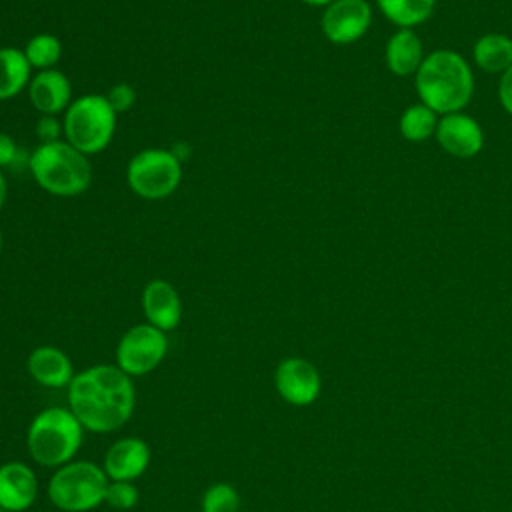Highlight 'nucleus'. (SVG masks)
Segmentation results:
<instances>
[{
    "instance_id": "f257e3e1",
    "label": "nucleus",
    "mask_w": 512,
    "mask_h": 512,
    "mask_svg": "<svg viewBox=\"0 0 512 512\" xmlns=\"http://www.w3.org/2000/svg\"><path fill=\"white\" fill-rule=\"evenodd\" d=\"M68 400L82 426L92 432H110L130 418L134 388L118 366H94L72 378Z\"/></svg>"
},
{
    "instance_id": "f03ea898",
    "label": "nucleus",
    "mask_w": 512,
    "mask_h": 512,
    "mask_svg": "<svg viewBox=\"0 0 512 512\" xmlns=\"http://www.w3.org/2000/svg\"><path fill=\"white\" fill-rule=\"evenodd\" d=\"M416 90L422 104L430 110L452 114L470 102L474 76L464 56L454 50H436L424 56L416 72Z\"/></svg>"
},
{
    "instance_id": "7ed1b4c3",
    "label": "nucleus",
    "mask_w": 512,
    "mask_h": 512,
    "mask_svg": "<svg viewBox=\"0 0 512 512\" xmlns=\"http://www.w3.org/2000/svg\"><path fill=\"white\" fill-rule=\"evenodd\" d=\"M28 170L44 192L60 198L78 196L92 184V166L88 156L64 138L38 144L30 152Z\"/></svg>"
},
{
    "instance_id": "20e7f679",
    "label": "nucleus",
    "mask_w": 512,
    "mask_h": 512,
    "mask_svg": "<svg viewBox=\"0 0 512 512\" xmlns=\"http://www.w3.org/2000/svg\"><path fill=\"white\" fill-rule=\"evenodd\" d=\"M116 116L106 94H82L64 112V140L86 156L100 154L114 138Z\"/></svg>"
},
{
    "instance_id": "39448f33",
    "label": "nucleus",
    "mask_w": 512,
    "mask_h": 512,
    "mask_svg": "<svg viewBox=\"0 0 512 512\" xmlns=\"http://www.w3.org/2000/svg\"><path fill=\"white\" fill-rule=\"evenodd\" d=\"M82 442V424L72 410L48 408L40 412L28 430V450L44 466L68 462Z\"/></svg>"
},
{
    "instance_id": "423d86ee",
    "label": "nucleus",
    "mask_w": 512,
    "mask_h": 512,
    "mask_svg": "<svg viewBox=\"0 0 512 512\" xmlns=\"http://www.w3.org/2000/svg\"><path fill=\"white\" fill-rule=\"evenodd\" d=\"M182 182V162L168 148H144L126 166L128 188L144 200H164Z\"/></svg>"
},
{
    "instance_id": "0eeeda50",
    "label": "nucleus",
    "mask_w": 512,
    "mask_h": 512,
    "mask_svg": "<svg viewBox=\"0 0 512 512\" xmlns=\"http://www.w3.org/2000/svg\"><path fill=\"white\" fill-rule=\"evenodd\" d=\"M108 480L104 470L92 462L62 466L48 484L50 500L66 512H86L104 502Z\"/></svg>"
},
{
    "instance_id": "6e6552de",
    "label": "nucleus",
    "mask_w": 512,
    "mask_h": 512,
    "mask_svg": "<svg viewBox=\"0 0 512 512\" xmlns=\"http://www.w3.org/2000/svg\"><path fill=\"white\" fill-rule=\"evenodd\" d=\"M168 350L166 334L152 324L132 326L118 342V368L128 376H142L154 370Z\"/></svg>"
},
{
    "instance_id": "1a4fd4ad",
    "label": "nucleus",
    "mask_w": 512,
    "mask_h": 512,
    "mask_svg": "<svg viewBox=\"0 0 512 512\" xmlns=\"http://www.w3.org/2000/svg\"><path fill=\"white\" fill-rule=\"evenodd\" d=\"M372 22V8L366 0H334L320 18V28L326 40L338 46L360 40Z\"/></svg>"
},
{
    "instance_id": "9d476101",
    "label": "nucleus",
    "mask_w": 512,
    "mask_h": 512,
    "mask_svg": "<svg viewBox=\"0 0 512 512\" xmlns=\"http://www.w3.org/2000/svg\"><path fill=\"white\" fill-rule=\"evenodd\" d=\"M274 382L280 396L294 406H308L320 394V374L304 358H286L280 362Z\"/></svg>"
},
{
    "instance_id": "9b49d317",
    "label": "nucleus",
    "mask_w": 512,
    "mask_h": 512,
    "mask_svg": "<svg viewBox=\"0 0 512 512\" xmlns=\"http://www.w3.org/2000/svg\"><path fill=\"white\" fill-rule=\"evenodd\" d=\"M434 134L442 150L456 158H472L484 146V132L480 124L462 112L444 114L438 120Z\"/></svg>"
},
{
    "instance_id": "f8f14e48",
    "label": "nucleus",
    "mask_w": 512,
    "mask_h": 512,
    "mask_svg": "<svg viewBox=\"0 0 512 512\" xmlns=\"http://www.w3.org/2000/svg\"><path fill=\"white\" fill-rule=\"evenodd\" d=\"M28 98L40 116H58L64 114L72 104V82L70 78L56 70H40L32 74L28 84Z\"/></svg>"
},
{
    "instance_id": "ddd939ff",
    "label": "nucleus",
    "mask_w": 512,
    "mask_h": 512,
    "mask_svg": "<svg viewBox=\"0 0 512 512\" xmlns=\"http://www.w3.org/2000/svg\"><path fill=\"white\" fill-rule=\"evenodd\" d=\"M142 310L148 324L160 328L162 332L174 330L182 320V300L176 288L162 280H150L142 290Z\"/></svg>"
},
{
    "instance_id": "4468645a",
    "label": "nucleus",
    "mask_w": 512,
    "mask_h": 512,
    "mask_svg": "<svg viewBox=\"0 0 512 512\" xmlns=\"http://www.w3.org/2000/svg\"><path fill=\"white\" fill-rule=\"evenodd\" d=\"M38 492L34 472L22 462H8L0 466V508L6 512L26 510Z\"/></svg>"
},
{
    "instance_id": "2eb2a0df",
    "label": "nucleus",
    "mask_w": 512,
    "mask_h": 512,
    "mask_svg": "<svg viewBox=\"0 0 512 512\" xmlns=\"http://www.w3.org/2000/svg\"><path fill=\"white\" fill-rule=\"evenodd\" d=\"M148 462L150 450L140 438H122L106 452L104 470L112 480L130 482L148 468Z\"/></svg>"
},
{
    "instance_id": "dca6fc26",
    "label": "nucleus",
    "mask_w": 512,
    "mask_h": 512,
    "mask_svg": "<svg viewBox=\"0 0 512 512\" xmlns=\"http://www.w3.org/2000/svg\"><path fill=\"white\" fill-rule=\"evenodd\" d=\"M384 58L392 74L410 76L416 74L424 62V48L412 28H400L390 36Z\"/></svg>"
},
{
    "instance_id": "f3484780",
    "label": "nucleus",
    "mask_w": 512,
    "mask_h": 512,
    "mask_svg": "<svg viewBox=\"0 0 512 512\" xmlns=\"http://www.w3.org/2000/svg\"><path fill=\"white\" fill-rule=\"evenodd\" d=\"M28 370L36 382L50 388H60L72 382V362L54 346H40L32 350Z\"/></svg>"
},
{
    "instance_id": "a211bd4d",
    "label": "nucleus",
    "mask_w": 512,
    "mask_h": 512,
    "mask_svg": "<svg viewBox=\"0 0 512 512\" xmlns=\"http://www.w3.org/2000/svg\"><path fill=\"white\" fill-rule=\"evenodd\" d=\"M32 80V66L28 64L24 50L16 46L0 48V100L16 98L28 90Z\"/></svg>"
},
{
    "instance_id": "6ab92c4d",
    "label": "nucleus",
    "mask_w": 512,
    "mask_h": 512,
    "mask_svg": "<svg viewBox=\"0 0 512 512\" xmlns=\"http://www.w3.org/2000/svg\"><path fill=\"white\" fill-rule=\"evenodd\" d=\"M474 62L488 74L506 72L512 66V38L506 34H484L476 40L472 50Z\"/></svg>"
},
{
    "instance_id": "aec40b11",
    "label": "nucleus",
    "mask_w": 512,
    "mask_h": 512,
    "mask_svg": "<svg viewBox=\"0 0 512 512\" xmlns=\"http://www.w3.org/2000/svg\"><path fill=\"white\" fill-rule=\"evenodd\" d=\"M376 4L398 28H414L432 16L436 0H376Z\"/></svg>"
},
{
    "instance_id": "412c9836",
    "label": "nucleus",
    "mask_w": 512,
    "mask_h": 512,
    "mask_svg": "<svg viewBox=\"0 0 512 512\" xmlns=\"http://www.w3.org/2000/svg\"><path fill=\"white\" fill-rule=\"evenodd\" d=\"M24 56H26L28 64L32 66V70L34 68L38 72L50 70L58 64V60L62 56V42L58 36H54L50 32L34 34L24 46Z\"/></svg>"
},
{
    "instance_id": "4be33fe9",
    "label": "nucleus",
    "mask_w": 512,
    "mask_h": 512,
    "mask_svg": "<svg viewBox=\"0 0 512 512\" xmlns=\"http://www.w3.org/2000/svg\"><path fill=\"white\" fill-rule=\"evenodd\" d=\"M438 126L436 112L430 110L426 104L408 106L400 116V132L410 142H424L428 140Z\"/></svg>"
},
{
    "instance_id": "5701e85b",
    "label": "nucleus",
    "mask_w": 512,
    "mask_h": 512,
    "mask_svg": "<svg viewBox=\"0 0 512 512\" xmlns=\"http://www.w3.org/2000/svg\"><path fill=\"white\" fill-rule=\"evenodd\" d=\"M238 492L230 484H214L202 498V512H238Z\"/></svg>"
},
{
    "instance_id": "b1692460",
    "label": "nucleus",
    "mask_w": 512,
    "mask_h": 512,
    "mask_svg": "<svg viewBox=\"0 0 512 512\" xmlns=\"http://www.w3.org/2000/svg\"><path fill=\"white\" fill-rule=\"evenodd\" d=\"M104 500L118 510H128L138 502V490L136 486H132L130 482L124 480H114L112 484H108L106 488V496Z\"/></svg>"
},
{
    "instance_id": "393cba45",
    "label": "nucleus",
    "mask_w": 512,
    "mask_h": 512,
    "mask_svg": "<svg viewBox=\"0 0 512 512\" xmlns=\"http://www.w3.org/2000/svg\"><path fill=\"white\" fill-rule=\"evenodd\" d=\"M28 156H24V150L18 146V142L6 134L0 132V170L4 168H20L22 164H26L28 168Z\"/></svg>"
},
{
    "instance_id": "a878e982",
    "label": "nucleus",
    "mask_w": 512,
    "mask_h": 512,
    "mask_svg": "<svg viewBox=\"0 0 512 512\" xmlns=\"http://www.w3.org/2000/svg\"><path fill=\"white\" fill-rule=\"evenodd\" d=\"M106 98H108L110 106L116 110V114L128 112L136 102V90L128 82H118V84L110 86V90L106 92Z\"/></svg>"
},
{
    "instance_id": "bb28decb",
    "label": "nucleus",
    "mask_w": 512,
    "mask_h": 512,
    "mask_svg": "<svg viewBox=\"0 0 512 512\" xmlns=\"http://www.w3.org/2000/svg\"><path fill=\"white\" fill-rule=\"evenodd\" d=\"M36 136L40 140V144L46 142H56L64 138V126L62 120H58L56 116H40V120L36 122Z\"/></svg>"
},
{
    "instance_id": "cd10ccee",
    "label": "nucleus",
    "mask_w": 512,
    "mask_h": 512,
    "mask_svg": "<svg viewBox=\"0 0 512 512\" xmlns=\"http://www.w3.org/2000/svg\"><path fill=\"white\" fill-rule=\"evenodd\" d=\"M498 98H500L502 108L512 116V66L506 72H502L500 86H498Z\"/></svg>"
},
{
    "instance_id": "c85d7f7f",
    "label": "nucleus",
    "mask_w": 512,
    "mask_h": 512,
    "mask_svg": "<svg viewBox=\"0 0 512 512\" xmlns=\"http://www.w3.org/2000/svg\"><path fill=\"white\" fill-rule=\"evenodd\" d=\"M6 198H8V184H6L4 172L0 170V210H2L4 204H6Z\"/></svg>"
},
{
    "instance_id": "c756f323",
    "label": "nucleus",
    "mask_w": 512,
    "mask_h": 512,
    "mask_svg": "<svg viewBox=\"0 0 512 512\" xmlns=\"http://www.w3.org/2000/svg\"><path fill=\"white\" fill-rule=\"evenodd\" d=\"M300 2H304V4H308V6H328L330 2H334V0H300Z\"/></svg>"
},
{
    "instance_id": "7c9ffc66",
    "label": "nucleus",
    "mask_w": 512,
    "mask_h": 512,
    "mask_svg": "<svg viewBox=\"0 0 512 512\" xmlns=\"http://www.w3.org/2000/svg\"><path fill=\"white\" fill-rule=\"evenodd\" d=\"M2 242H4V238H2V230H0V250H2Z\"/></svg>"
},
{
    "instance_id": "2f4dec72",
    "label": "nucleus",
    "mask_w": 512,
    "mask_h": 512,
    "mask_svg": "<svg viewBox=\"0 0 512 512\" xmlns=\"http://www.w3.org/2000/svg\"><path fill=\"white\" fill-rule=\"evenodd\" d=\"M0 512H6V510H4V508H0Z\"/></svg>"
}]
</instances>
